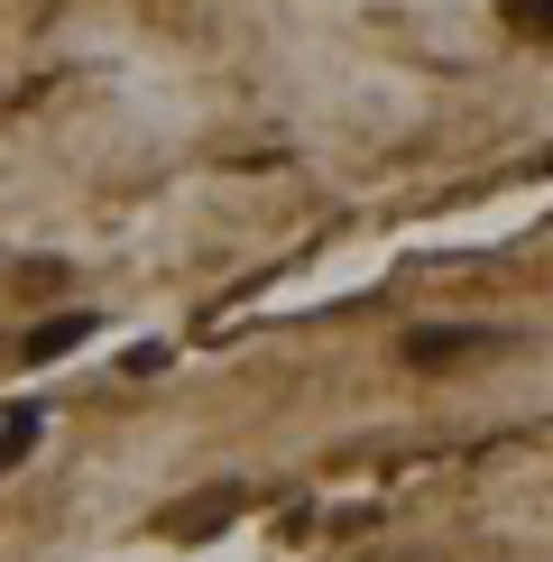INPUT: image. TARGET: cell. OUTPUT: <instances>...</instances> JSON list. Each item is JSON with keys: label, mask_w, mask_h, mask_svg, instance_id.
<instances>
[{"label": "cell", "mask_w": 553, "mask_h": 562, "mask_svg": "<svg viewBox=\"0 0 553 562\" xmlns=\"http://www.w3.org/2000/svg\"><path fill=\"white\" fill-rule=\"evenodd\" d=\"M507 29H526V37H553V0H507Z\"/></svg>", "instance_id": "cell-4"}, {"label": "cell", "mask_w": 553, "mask_h": 562, "mask_svg": "<svg viewBox=\"0 0 553 562\" xmlns=\"http://www.w3.org/2000/svg\"><path fill=\"white\" fill-rule=\"evenodd\" d=\"M489 323H443V333H406V360H461V350H489Z\"/></svg>", "instance_id": "cell-1"}, {"label": "cell", "mask_w": 553, "mask_h": 562, "mask_svg": "<svg viewBox=\"0 0 553 562\" xmlns=\"http://www.w3.org/2000/svg\"><path fill=\"white\" fill-rule=\"evenodd\" d=\"M29 442H37V406H10L0 415V461H19Z\"/></svg>", "instance_id": "cell-3"}, {"label": "cell", "mask_w": 553, "mask_h": 562, "mask_svg": "<svg viewBox=\"0 0 553 562\" xmlns=\"http://www.w3.org/2000/svg\"><path fill=\"white\" fill-rule=\"evenodd\" d=\"M83 333H92L83 314H56V323H37V333H29V360H56V350H75Z\"/></svg>", "instance_id": "cell-2"}]
</instances>
